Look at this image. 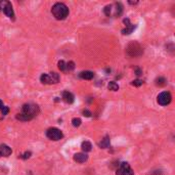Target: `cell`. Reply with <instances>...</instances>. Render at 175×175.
Returning <instances> with one entry per match:
<instances>
[{"mask_svg":"<svg viewBox=\"0 0 175 175\" xmlns=\"http://www.w3.org/2000/svg\"><path fill=\"white\" fill-rule=\"evenodd\" d=\"M1 112H2V115H3V116H6V115L8 114V112H9L8 107L4 106V107L2 108V110H1Z\"/></svg>","mask_w":175,"mask_h":175,"instance_id":"d4e9b609","label":"cell"},{"mask_svg":"<svg viewBox=\"0 0 175 175\" xmlns=\"http://www.w3.org/2000/svg\"><path fill=\"white\" fill-rule=\"evenodd\" d=\"M116 175H134V172L128 163L123 162L119 164V166L117 168Z\"/></svg>","mask_w":175,"mask_h":175,"instance_id":"5b68a950","label":"cell"},{"mask_svg":"<svg viewBox=\"0 0 175 175\" xmlns=\"http://www.w3.org/2000/svg\"><path fill=\"white\" fill-rule=\"evenodd\" d=\"M63 100L67 104H73L74 100H75V97H74L73 93L70 92V91H64L63 92Z\"/></svg>","mask_w":175,"mask_h":175,"instance_id":"9c48e42d","label":"cell"},{"mask_svg":"<svg viewBox=\"0 0 175 175\" xmlns=\"http://www.w3.org/2000/svg\"><path fill=\"white\" fill-rule=\"evenodd\" d=\"M74 160L77 163H85L88 160V156L83 153H77L74 155Z\"/></svg>","mask_w":175,"mask_h":175,"instance_id":"ba28073f","label":"cell"},{"mask_svg":"<svg viewBox=\"0 0 175 175\" xmlns=\"http://www.w3.org/2000/svg\"><path fill=\"white\" fill-rule=\"evenodd\" d=\"M51 13L56 19L62 21V19H65L69 15V8L65 3L57 2L52 6Z\"/></svg>","mask_w":175,"mask_h":175,"instance_id":"7a4b0ae2","label":"cell"},{"mask_svg":"<svg viewBox=\"0 0 175 175\" xmlns=\"http://www.w3.org/2000/svg\"><path fill=\"white\" fill-rule=\"evenodd\" d=\"M0 157H1V153H0Z\"/></svg>","mask_w":175,"mask_h":175,"instance_id":"f546056e","label":"cell"},{"mask_svg":"<svg viewBox=\"0 0 175 175\" xmlns=\"http://www.w3.org/2000/svg\"><path fill=\"white\" fill-rule=\"evenodd\" d=\"M80 77L84 80H91L94 77V73L91 71H84L80 73Z\"/></svg>","mask_w":175,"mask_h":175,"instance_id":"8fae6325","label":"cell"},{"mask_svg":"<svg viewBox=\"0 0 175 175\" xmlns=\"http://www.w3.org/2000/svg\"><path fill=\"white\" fill-rule=\"evenodd\" d=\"M81 123H82V121H81L80 118H73L72 119V124H73L74 127H79Z\"/></svg>","mask_w":175,"mask_h":175,"instance_id":"d6986e66","label":"cell"},{"mask_svg":"<svg viewBox=\"0 0 175 175\" xmlns=\"http://www.w3.org/2000/svg\"><path fill=\"white\" fill-rule=\"evenodd\" d=\"M39 113V107L34 104H26L22 107L21 113L17 115V119L19 121H30Z\"/></svg>","mask_w":175,"mask_h":175,"instance_id":"6da1fadb","label":"cell"},{"mask_svg":"<svg viewBox=\"0 0 175 175\" xmlns=\"http://www.w3.org/2000/svg\"><path fill=\"white\" fill-rule=\"evenodd\" d=\"M171 100H172V96H171V93L168 92V91H164V92H161L160 94L158 95V104H161V106H167L171 102Z\"/></svg>","mask_w":175,"mask_h":175,"instance_id":"52a82bcc","label":"cell"},{"mask_svg":"<svg viewBox=\"0 0 175 175\" xmlns=\"http://www.w3.org/2000/svg\"><path fill=\"white\" fill-rule=\"evenodd\" d=\"M50 77V81H51V84L52 83H57L58 81H59V76H58V74L54 73V72H51V73L48 74Z\"/></svg>","mask_w":175,"mask_h":175,"instance_id":"2e32d148","label":"cell"},{"mask_svg":"<svg viewBox=\"0 0 175 175\" xmlns=\"http://www.w3.org/2000/svg\"><path fill=\"white\" fill-rule=\"evenodd\" d=\"M108 88L112 91H117L119 89V85L117 84L116 82H114V81H112V82H110L108 84Z\"/></svg>","mask_w":175,"mask_h":175,"instance_id":"ac0fdd59","label":"cell"},{"mask_svg":"<svg viewBox=\"0 0 175 175\" xmlns=\"http://www.w3.org/2000/svg\"><path fill=\"white\" fill-rule=\"evenodd\" d=\"M3 107H4V106H3V102H2L1 100H0V110H2Z\"/></svg>","mask_w":175,"mask_h":175,"instance_id":"83f0119b","label":"cell"},{"mask_svg":"<svg viewBox=\"0 0 175 175\" xmlns=\"http://www.w3.org/2000/svg\"><path fill=\"white\" fill-rule=\"evenodd\" d=\"M40 81H41L42 84H51L50 77L48 74H42V75L40 76Z\"/></svg>","mask_w":175,"mask_h":175,"instance_id":"5bb4252c","label":"cell"},{"mask_svg":"<svg viewBox=\"0 0 175 175\" xmlns=\"http://www.w3.org/2000/svg\"><path fill=\"white\" fill-rule=\"evenodd\" d=\"M57 66H58V69L61 70V71L64 72V71H66V70H67V64H66L64 61H59V62H58Z\"/></svg>","mask_w":175,"mask_h":175,"instance_id":"ffe728a7","label":"cell"},{"mask_svg":"<svg viewBox=\"0 0 175 175\" xmlns=\"http://www.w3.org/2000/svg\"><path fill=\"white\" fill-rule=\"evenodd\" d=\"M74 69H75V63H74V62L67 63V70H66V71H73Z\"/></svg>","mask_w":175,"mask_h":175,"instance_id":"7402d4cb","label":"cell"},{"mask_svg":"<svg viewBox=\"0 0 175 175\" xmlns=\"http://www.w3.org/2000/svg\"><path fill=\"white\" fill-rule=\"evenodd\" d=\"M155 82H156V85H157V86H164V85H166L167 80L163 77H159L156 79Z\"/></svg>","mask_w":175,"mask_h":175,"instance_id":"e0dca14e","label":"cell"},{"mask_svg":"<svg viewBox=\"0 0 175 175\" xmlns=\"http://www.w3.org/2000/svg\"><path fill=\"white\" fill-rule=\"evenodd\" d=\"M31 155H32V153H31V151H26V153H24L23 155L19 156V158H22L23 160H27V159L30 158Z\"/></svg>","mask_w":175,"mask_h":175,"instance_id":"603a6c76","label":"cell"},{"mask_svg":"<svg viewBox=\"0 0 175 175\" xmlns=\"http://www.w3.org/2000/svg\"><path fill=\"white\" fill-rule=\"evenodd\" d=\"M0 11H3L4 15L9 19H15V11H13L12 5L9 1L0 0Z\"/></svg>","mask_w":175,"mask_h":175,"instance_id":"3957f363","label":"cell"},{"mask_svg":"<svg viewBox=\"0 0 175 175\" xmlns=\"http://www.w3.org/2000/svg\"><path fill=\"white\" fill-rule=\"evenodd\" d=\"M135 29V25H128V26H126V28L124 29V30H122V34L124 35H129L131 34L132 32H133V30Z\"/></svg>","mask_w":175,"mask_h":175,"instance_id":"9a60e30c","label":"cell"},{"mask_svg":"<svg viewBox=\"0 0 175 175\" xmlns=\"http://www.w3.org/2000/svg\"><path fill=\"white\" fill-rule=\"evenodd\" d=\"M82 113H83V115H84L85 117H91V115H92L90 111H88V110H83Z\"/></svg>","mask_w":175,"mask_h":175,"instance_id":"484cf974","label":"cell"},{"mask_svg":"<svg viewBox=\"0 0 175 175\" xmlns=\"http://www.w3.org/2000/svg\"><path fill=\"white\" fill-rule=\"evenodd\" d=\"M142 80H139V79H136V80H134V81H132V83L131 84L133 85V86H136V87H139V86H141L142 85Z\"/></svg>","mask_w":175,"mask_h":175,"instance_id":"cb8c5ba5","label":"cell"},{"mask_svg":"<svg viewBox=\"0 0 175 175\" xmlns=\"http://www.w3.org/2000/svg\"><path fill=\"white\" fill-rule=\"evenodd\" d=\"M136 75L137 76L141 75V70L140 69H136Z\"/></svg>","mask_w":175,"mask_h":175,"instance_id":"4316f807","label":"cell"},{"mask_svg":"<svg viewBox=\"0 0 175 175\" xmlns=\"http://www.w3.org/2000/svg\"><path fill=\"white\" fill-rule=\"evenodd\" d=\"M110 143H111V140H110V137L109 136H106L104 139H102L98 145H100V149H108L110 147Z\"/></svg>","mask_w":175,"mask_h":175,"instance_id":"7c38bea8","label":"cell"},{"mask_svg":"<svg viewBox=\"0 0 175 175\" xmlns=\"http://www.w3.org/2000/svg\"><path fill=\"white\" fill-rule=\"evenodd\" d=\"M81 147H82L83 151H85V153H88V151H90L91 149H92V145H91L90 141L85 140V141H83V142H82Z\"/></svg>","mask_w":175,"mask_h":175,"instance_id":"4fadbf2b","label":"cell"},{"mask_svg":"<svg viewBox=\"0 0 175 175\" xmlns=\"http://www.w3.org/2000/svg\"><path fill=\"white\" fill-rule=\"evenodd\" d=\"M104 12L107 17H111L112 15V10H111V5H107L104 8Z\"/></svg>","mask_w":175,"mask_h":175,"instance_id":"44dd1931","label":"cell"},{"mask_svg":"<svg viewBox=\"0 0 175 175\" xmlns=\"http://www.w3.org/2000/svg\"><path fill=\"white\" fill-rule=\"evenodd\" d=\"M0 153H1V156H3V157H9L11 155V153H12V151L7 145L2 143V145H0Z\"/></svg>","mask_w":175,"mask_h":175,"instance_id":"30bf717a","label":"cell"},{"mask_svg":"<svg viewBox=\"0 0 175 175\" xmlns=\"http://www.w3.org/2000/svg\"><path fill=\"white\" fill-rule=\"evenodd\" d=\"M46 136H47L50 140L57 141L63 138L64 135H63V132L59 129H57V128H49V129H47V131H46Z\"/></svg>","mask_w":175,"mask_h":175,"instance_id":"8992f818","label":"cell"},{"mask_svg":"<svg viewBox=\"0 0 175 175\" xmlns=\"http://www.w3.org/2000/svg\"><path fill=\"white\" fill-rule=\"evenodd\" d=\"M129 3H130V4H137L138 2H137V1H134V2H132V1H129Z\"/></svg>","mask_w":175,"mask_h":175,"instance_id":"f1b7e54d","label":"cell"},{"mask_svg":"<svg viewBox=\"0 0 175 175\" xmlns=\"http://www.w3.org/2000/svg\"><path fill=\"white\" fill-rule=\"evenodd\" d=\"M126 51H127V54L129 56H139L142 54L143 50L142 48H141V46L139 45L138 43H136V42H132V43H130L129 45L127 46V49H126Z\"/></svg>","mask_w":175,"mask_h":175,"instance_id":"277c9868","label":"cell"}]
</instances>
